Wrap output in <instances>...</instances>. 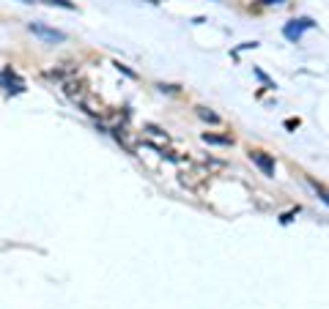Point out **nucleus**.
Here are the masks:
<instances>
[{"instance_id":"7ed1b4c3","label":"nucleus","mask_w":329,"mask_h":309,"mask_svg":"<svg viewBox=\"0 0 329 309\" xmlns=\"http://www.w3.org/2000/svg\"><path fill=\"white\" fill-rule=\"evenodd\" d=\"M250 159L261 167V170H264V175H274V159L272 156H266V153H261V151H252Z\"/></svg>"},{"instance_id":"f257e3e1","label":"nucleus","mask_w":329,"mask_h":309,"mask_svg":"<svg viewBox=\"0 0 329 309\" xmlns=\"http://www.w3.org/2000/svg\"><path fill=\"white\" fill-rule=\"evenodd\" d=\"M310 28H315V22L310 17H302V19H294V22H288L285 28H283V36L288 38V41H299V36L305 30H310Z\"/></svg>"},{"instance_id":"20e7f679","label":"nucleus","mask_w":329,"mask_h":309,"mask_svg":"<svg viewBox=\"0 0 329 309\" xmlns=\"http://www.w3.org/2000/svg\"><path fill=\"white\" fill-rule=\"evenodd\" d=\"M198 115L203 120H209V123H220V115H217V112H211V110H206V107H198Z\"/></svg>"},{"instance_id":"423d86ee","label":"nucleus","mask_w":329,"mask_h":309,"mask_svg":"<svg viewBox=\"0 0 329 309\" xmlns=\"http://www.w3.org/2000/svg\"><path fill=\"white\" fill-rule=\"evenodd\" d=\"M47 3H52V6H63V9H75V6L69 3V0H47Z\"/></svg>"},{"instance_id":"39448f33","label":"nucleus","mask_w":329,"mask_h":309,"mask_svg":"<svg viewBox=\"0 0 329 309\" xmlns=\"http://www.w3.org/2000/svg\"><path fill=\"white\" fill-rule=\"evenodd\" d=\"M203 140L206 143H217V145H231L233 143L231 137H217V134H203Z\"/></svg>"},{"instance_id":"0eeeda50","label":"nucleus","mask_w":329,"mask_h":309,"mask_svg":"<svg viewBox=\"0 0 329 309\" xmlns=\"http://www.w3.org/2000/svg\"><path fill=\"white\" fill-rule=\"evenodd\" d=\"M266 6H277V3H285V0H264Z\"/></svg>"},{"instance_id":"f03ea898","label":"nucleus","mask_w":329,"mask_h":309,"mask_svg":"<svg viewBox=\"0 0 329 309\" xmlns=\"http://www.w3.org/2000/svg\"><path fill=\"white\" fill-rule=\"evenodd\" d=\"M30 33H36V36H42L44 41H66V33L63 30H55V28H47L42 22H30L28 25Z\"/></svg>"}]
</instances>
